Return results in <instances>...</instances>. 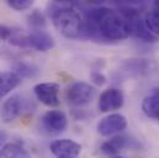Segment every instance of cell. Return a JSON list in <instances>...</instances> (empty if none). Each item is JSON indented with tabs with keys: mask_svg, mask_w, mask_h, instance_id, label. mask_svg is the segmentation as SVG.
<instances>
[{
	"mask_svg": "<svg viewBox=\"0 0 159 158\" xmlns=\"http://www.w3.org/2000/svg\"><path fill=\"white\" fill-rule=\"evenodd\" d=\"M84 17L85 39L98 42H119L131 36L129 24L119 10L107 6H95Z\"/></svg>",
	"mask_w": 159,
	"mask_h": 158,
	"instance_id": "cell-1",
	"label": "cell"
},
{
	"mask_svg": "<svg viewBox=\"0 0 159 158\" xmlns=\"http://www.w3.org/2000/svg\"><path fill=\"white\" fill-rule=\"evenodd\" d=\"M48 15L56 30L67 39H85V17L68 1H53L48 4Z\"/></svg>",
	"mask_w": 159,
	"mask_h": 158,
	"instance_id": "cell-2",
	"label": "cell"
},
{
	"mask_svg": "<svg viewBox=\"0 0 159 158\" xmlns=\"http://www.w3.org/2000/svg\"><path fill=\"white\" fill-rule=\"evenodd\" d=\"M9 43L19 48H31L39 52H47L54 47L53 37L44 30H31L29 34L14 31Z\"/></svg>",
	"mask_w": 159,
	"mask_h": 158,
	"instance_id": "cell-3",
	"label": "cell"
},
{
	"mask_svg": "<svg viewBox=\"0 0 159 158\" xmlns=\"http://www.w3.org/2000/svg\"><path fill=\"white\" fill-rule=\"evenodd\" d=\"M66 96L70 105L81 108L93 101L95 96V88L86 81H75L68 88Z\"/></svg>",
	"mask_w": 159,
	"mask_h": 158,
	"instance_id": "cell-4",
	"label": "cell"
},
{
	"mask_svg": "<svg viewBox=\"0 0 159 158\" xmlns=\"http://www.w3.org/2000/svg\"><path fill=\"white\" fill-rule=\"evenodd\" d=\"M34 94L41 103L48 108H58L61 105V86L56 81H42L34 86Z\"/></svg>",
	"mask_w": 159,
	"mask_h": 158,
	"instance_id": "cell-5",
	"label": "cell"
},
{
	"mask_svg": "<svg viewBox=\"0 0 159 158\" xmlns=\"http://www.w3.org/2000/svg\"><path fill=\"white\" fill-rule=\"evenodd\" d=\"M127 127V118L122 114L114 113L102 118L96 125L98 133L100 136H111L123 131Z\"/></svg>",
	"mask_w": 159,
	"mask_h": 158,
	"instance_id": "cell-6",
	"label": "cell"
},
{
	"mask_svg": "<svg viewBox=\"0 0 159 158\" xmlns=\"http://www.w3.org/2000/svg\"><path fill=\"white\" fill-rule=\"evenodd\" d=\"M49 151L56 158H79L81 146L73 140L61 138L49 143Z\"/></svg>",
	"mask_w": 159,
	"mask_h": 158,
	"instance_id": "cell-7",
	"label": "cell"
},
{
	"mask_svg": "<svg viewBox=\"0 0 159 158\" xmlns=\"http://www.w3.org/2000/svg\"><path fill=\"white\" fill-rule=\"evenodd\" d=\"M125 96L122 90L117 88H109L100 94L99 98V110L101 113H111L119 110L123 106Z\"/></svg>",
	"mask_w": 159,
	"mask_h": 158,
	"instance_id": "cell-8",
	"label": "cell"
},
{
	"mask_svg": "<svg viewBox=\"0 0 159 158\" xmlns=\"http://www.w3.org/2000/svg\"><path fill=\"white\" fill-rule=\"evenodd\" d=\"M42 126L51 133H61L68 126L67 115L61 110H49L42 116Z\"/></svg>",
	"mask_w": 159,
	"mask_h": 158,
	"instance_id": "cell-9",
	"label": "cell"
},
{
	"mask_svg": "<svg viewBox=\"0 0 159 158\" xmlns=\"http://www.w3.org/2000/svg\"><path fill=\"white\" fill-rule=\"evenodd\" d=\"M24 110H26V108H25V103H24L22 98L20 95H17V94L11 95L2 104V108H1V118L6 123L12 122L14 120H16V118L22 114Z\"/></svg>",
	"mask_w": 159,
	"mask_h": 158,
	"instance_id": "cell-10",
	"label": "cell"
},
{
	"mask_svg": "<svg viewBox=\"0 0 159 158\" xmlns=\"http://www.w3.org/2000/svg\"><path fill=\"white\" fill-rule=\"evenodd\" d=\"M153 63L148 59H127L120 68L119 73L125 78L139 77L152 71Z\"/></svg>",
	"mask_w": 159,
	"mask_h": 158,
	"instance_id": "cell-11",
	"label": "cell"
},
{
	"mask_svg": "<svg viewBox=\"0 0 159 158\" xmlns=\"http://www.w3.org/2000/svg\"><path fill=\"white\" fill-rule=\"evenodd\" d=\"M134 141L131 140L127 136H114L110 140L105 141L100 150L102 153L109 155V156H119V153L121 151H123L125 148H131L133 147Z\"/></svg>",
	"mask_w": 159,
	"mask_h": 158,
	"instance_id": "cell-12",
	"label": "cell"
},
{
	"mask_svg": "<svg viewBox=\"0 0 159 158\" xmlns=\"http://www.w3.org/2000/svg\"><path fill=\"white\" fill-rule=\"evenodd\" d=\"M21 83V78L12 71L0 72V99L10 94Z\"/></svg>",
	"mask_w": 159,
	"mask_h": 158,
	"instance_id": "cell-13",
	"label": "cell"
},
{
	"mask_svg": "<svg viewBox=\"0 0 159 158\" xmlns=\"http://www.w3.org/2000/svg\"><path fill=\"white\" fill-rule=\"evenodd\" d=\"M142 111L151 118L159 121V89L147 95L142 101Z\"/></svg>",
	"mask_w": 159,
	"mask_h": 158,
	"instance_id": "cell-14",
	"label": "cell"
},
{
	"mask_svg": "<svg viewBox=\"0 0 159 158\" xmlns=\"http://www.w3.org/2000/svg\"><path fill=\"white\" fill-rule=\"evenodd\" d=\"M0 158H31V155L20 143L7 142L0 150Z\"/></svg>",
	"mask_w": 159,
	"mask_h": 158,
	"instance_id": "cell-15",
	"label": "cell"
},
{
	"mask_svg": "<svg viewBox=\"0 0 159 158\" xmlns=\"http://www.w3.org/2000/svg\"><path fill=\"white\" fill-rule=\"evenodd\" d=\"M12 72H15L20 78H34L37 76L39 73V68L32 64V63H27V62H17L14 64Z\"/></svg>",
	"mask_w": 159,
	"mask_h": 158,
	"instance_id": "cell-16",
	"label": "cell"
},
{
	"mask_svg": "<svg viewBox=\"0 0 159 158\" xmlns=\"http://www.w3.org/2000/svg\"><path fill=\"white\" fill-rule=\"evenodd\" d=\"M27 24L32 30H44L46 17L39 9H35L27 15Z\"/></svg>",
	"mask_w": 159,
	"mask_h": 158,
	"instance_id": "cell-17",
	"label": "cell"
},
{
	"mask_svg": "<svg viewBox=\"0 0 159 158\" xmlns=\"http://www.w3.org/2000/svg\"><path fill=\"white\" fill-rule=\"evenodd\" d=\"M144 22L149 31L159 37V10L153 9L152 11H148L144 16Z\"/></svg>",
	"mask_w": 159,
	"mask_h": 158,
	"instance_id": "cell-18",
	"label": "cell"
},
{
	"mask_svg": "<svg viewBox=\"0 0 159 158\" xmlns=\"http://www.w3.org/2000/svg\"><path fill=\"white\" fill-rule=\"evenodd\" d=\"M6 4L16 11H24L30 9L34 5V1L32 0H7Z\"/></svg>",
	"mask_w": 159,
	"mask_h": 158,
	"instance_id": "cell-19",
	"label": "cell"
},
{
	"mask_svg": "<svg viewBox=\"0 0 159 158\" xmlns=\"http://www.w3.org/2000/svg\"><path fill=\"white\" fill-rule=\"evenodd\" d=\"M90 79H91V81H93L94 84H96V85H99V86H101V85H104V84L106 83V77L104 76L102 72H100V71H98V69L91 71V73H90Z\"/></svg>",
	"mask_w": 159,
	"mask_h": 158,
	"instance_id": "cell-20",
	"label": "cell"
},
{
	"mask_svg": "<svg viewBox=\"0 0 159 158\" xmlns=\"http://www.w3.org/2000/svg\"><path fill=\"white\" fill-rule=\"evenodd\" d=\"M14 31H15L14 29H11V27H9L6 25L0 24V41H7L9 42V40L11 39Z\"/></svg>",
	"mask_w": 159,
	"mask_h": 158,
	"instance_id": "cell-21",
	"label": "cell"
},
{
	"mask_svg": "<svg viewBox=\"0 0 159 158\" xmlns=\"http://www.w3.org/2000/svg\"><path fill=\"white\" fill-rule=\"evenodd\" d=\"M5 141H6V132L2 131V130H0V150L4 147Z\"/></svg>",
	"mask_w": 159,
	"mask_h": 158,
	"instance_id": "cell-22",
	"label": "cell"
},
{
	"mask_svg": "<svg viewBox=\"0 0 159 158\" xmlns=\"http://www.w3.org/2000/svg\"><path fill=\"white\" fill-rule=\"evenodd\" d=\"M154 9L159 10V1H156V2H154Z\"/></svg>",
	"mask_w": 159,
	"mask_h": 158,
	"instance_id": "cell-23",
	"label": "cell"
},
{
	"mask_svg": "<svg viewBox=\"0 0 159 158\" xmlns=\"http://www.w3.org/2000/svg\"><path fill=\"white\" fill-rule=\"evenodd\" d=\"M110 158H127V157H122V156H112V157Z\"/></svg>",
	"mask_w": 159,
	"mask_h": 158,
	"instance_id": "cell-24",
	"label": "cell"
}]
</instances>
